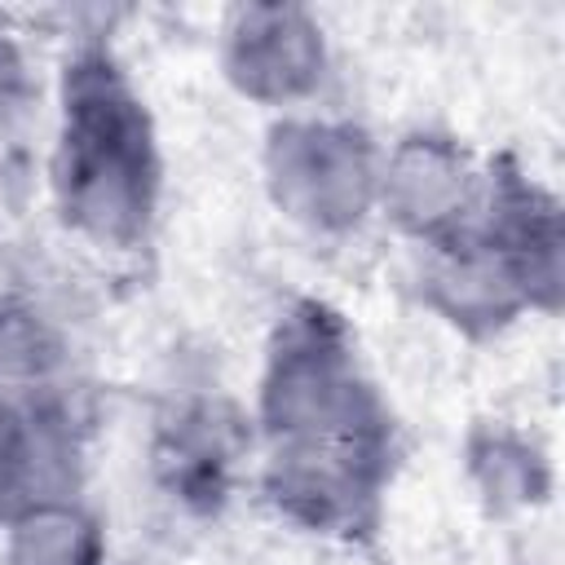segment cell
Returning <instances> with one entry per match:
<instances>
[{
	"mask_svg": "<svg viewBox=\"0 0 565 565\" xmlns=\"http://www.w3.org/2000/svg\"><path fill=\"white\" fill-rule=\"evenodd\" d=\"M247 411L269 512L309 539L371 547L402 472V424L331 300L291 296L278 309Z\"/></svg>",
	"mask_w": 565,
	"mask_h": 565,
	"instance_id": "6da1fadb",
	"label": "cell"
},
{
	"mask_svg": "<svg viewBox=\"0 0 565 565\" xmlns=\"http://www.w3.org/2000/svg\"><path fill=\"white\" fill-rule=\"evenodd\" d=\"M44 185L57 225L97 256H141L163 212L154 110L110 35H75L53 79Z\"/></svg>",
	"mask_w": 565,
	"mask_h": 565,
	"instance_id": "7a4b0ae2",
	"label": "cell"
},
{
	"mask_svg": "<svg viewBox=\"0 0 565 565\" xmlns=\"http://www.w3.org/2000/svg\"><path fill=\"white\" fill-rule=\"evenodd\" d=\"M380 137L353 115H278L260 141L269 207L313 243H349L375 221Z\"/></svg>",
	"mask_w": 565,
	"mask_h": 565,
	"instance_id": "3957f363",
	"label": "cell"
},
{
	"mask_svg": "<svg viewBox=\"0 0 565 565\" xmlns=\"http://www.w3.org/2000/svg\"><path fill=\"white\" fill-rule=\"evenodd\" d=\"M256 463L252 411L221 384H185L159 402L146 441L150 486L190 521H216Z\"/></svg>",
	"mask_w": 565,
	"mask_h": 565,
	"instance_id": "277c9868",
	"label": "cell"
},
{
	"mask_svg": "<svg viewBox=\"0 0 565 565\" xmlns=\"http://www.w3.org/2000/svg\"><path fill=\"white\" fill-rule=\"evenodd\" d=\"M93 437L88 380L18 384L0 380V530L44 503L84 494Z\"/></svg>",
	"mask_w": 565,
	"mask_h": 565,
	"instance_id": "5b68a950",
	"label": "cell"
},
{
	"mask_svg": "<svg viewBox=\"0 0 565 565\" xmlns=\"http://www.w3.org/2000/svg\"><path fill=\"white\" fill-rule=\"evenodd\" d=\"M216 66L221 79L252 106L278 115L313 110L331 84L327 26L305 4H234L216 35Z\"/></svg>",
	"mask_w": 565,
	"mask_h": 565,
	"instance_id": "8992f818",
	"label": "cell"
},
{
	"mask_svg": "<svg viewBox=\"0 0 565 565\" xmlns=\"http://www.w3.org/2000/svg\"><path fill=\"white\" fill-rule=\"evenodd\" d=\"M411 291L424 313L468 344L503 340L525 318H539L521 265L477 225V216L459 234L415 252Z\"/></svg>",
	"mask_w": 565,
	"mask_h": 565,
	"instance_id": "52a82bcc",
	"label": "cell"
},
{
	"mask_svg": "<svg viewBox=\"0 0 565 565\" xmlns=\"http://www.w3.org/2000/svg\"><path fill=\"white\" fill-rule=\"evenodd\" d=\"M481 203V159L463 137L415 124L384 146L375 216L415 252L459 234Z\"/></svg>",
	"mask_w": 565,
	"mask_h": 565,
	"instance_id": "ba28073f",
	"label": "cell"
},
{
	"mask_svg": "<svg viewBox=\"0 0 565 565\" xmlns=\"http://www.w3.org/2000/svg\"><path fill=\"white\" fill-rule=\"evenodd\" d=\"M477 225L521 265L539 318H556L565 305V207L547 181H539L516 150L481 159Z\"/></svg>",
	"mask_w": 565,
	"mask_h": 565,
	"instance_id": "9c48e42d",
	"label": "cell"
},
{
	"mask_svg": "<svg viewBox=\"0 0 565 565\" xmlns=\"http://www.w3.org/2000/svg\"><path fill=\"white\" fill-rule=\"evenodd\" d=\"M459 463L477 508L490 521H516L525 512L547 508L556 494L552 450L530 428L503 415H481L468 424Z\"/></svg>",
	"mask_w": 565,
	"mask_h": 565,
	"instance_id": "30bf717a",
	"label": "cell"
},
{
	"mask_svg": "<svg viewBox=\"0 0 565 565\" xmlns=\"http://www.w3.org/2000/svg\"><path fill=\"white\" fill-rule=\"evenodd\" d=\"M106 521L88 494L44 499L0 530L4 565H106Z\"/></svg>",
	"mask_w": 565,
	"mask_h": 565,
	"instance_id": "8fae6325",
	"label": "cell"
},
{
	"mask_svg": "<svg viewBox=\"0 0 565 565\" xmlns=\"http://www.w3.org/2000/svg\"><path fill=\"white\" fill-rule=\"evenodd\" d=\"M40 75L18 35L0 31V216L18 212L35 181Z\"/></svg>",
	"mask_w": 565,
	"mask_h": 565,
	"instance_id": "7c38bea8",
	"label": "cell"
},
{
	"mask_svg": "<svg viewBox=\"0 0 565 565\" xmlns=\"http://www.w3.org/2000/svg\"><path fill=\"white\" fill-rule=\"evenodd\" d=\"M516 565H530V561H516Z\"/></svg>",
	"mask_w": 565,
	"mask_h": 565,
	"instance_id": "4fadbf2b",
	"label": "cell"
}]
</instances>
